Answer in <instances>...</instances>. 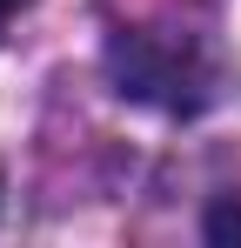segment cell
Listing matches in <instances>:
<instances>
[{
    "mask_svg": "<svg viewBox=\"0 0 241 248\" xmlns=\"http://www.w3.org/2000/svg\"><path fill=\"white\" fill-rule=\"evenodd\" d=\"M208 235H214V242H241V202L214 208V215H208Z\"/></svg>",
    "mask_w": 241,
    "mask_h": 248,
    "instance_id": "1",
    "label": "cell"
},
{
    "mask_svg": "<svg viewBox=\"0 0 241 248\" xmlns=\"http://www.w3.org/2000/svg\"><path fill=\"white\" fill-rule=\"evenodd\" d=\"M20 7H27V0H0V20H7V14H20Z\"/></svg>",
    "mask_w": 241,
    "mask_h": 248,
    "instance_id": "2",
    "label": "cell"
}]
</instances>
